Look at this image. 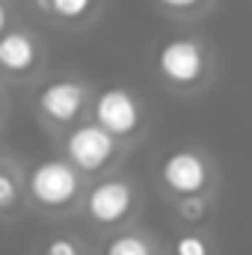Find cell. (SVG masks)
<instances>
[{
	"instance_id": "1",
	"label": "cell",
	"mask_w": 252,
	"mask_h": 255,
	"mask_svg": "<svg viewBox=\"0 0 252 255\" xmlns=\"http://www.w3.org/2000/svg\"><path fill=\"white\" fill-rule=\"evenodd\" d=\"M30 196L42 208H68L80 193V175L63 157H48L30 169Z\"/></svg>"
},
{
	"instance_id": "2",
	"label": "cell",
	"mask_w": 252,
	"mask_h": 255,
	"mask_svg": "<svg viewBox=\"0 0 252 255\" xmlns=\"http://www.w3.org/2000/svg\"><path fill=\"white\" fill-rule=\"evenodd\" d=\"M65 154H68V163L74 169L95 172V169H101L104 163L113 160L116 139L107 130H101L95 122L92 125H77L65 136Z\"/></svg>"
},
{
	"instance_id": "3",
	"label": "cell",
	"mask_w": 252,
	"mask_h": 255,
	"mask_svg": "<svg viewBox=\"0 0 252 255\" xmlns=\"http://www.w3.org/2000/svg\"><path fill=\"white\" fill-rule=\"evenodd\" d=\"M139 116H142L139 101L122 86H110L95 98V125L107 130L113 139L133 133L139 125Z\"/></svg>"
},
{
	"instance_id": "4",
	"label": "cell",
	"mask_w": 252,
	"mask_h": 255,
	"mask_svg": "<svg viewBox=\"0 0 252 255\" xmlns=\"http://www.w3.org/2000/svg\"><path fill=\"white\" fill-rule=\"evenodd\" d=\"M36 107L48 122L68 125L86 107V86L77 83V80H51V83H45L39 89Z\"/></svg>"
},
{
	"instance_id": "5",
	"label": "cell",
	"mask_w": 252,
	"mask_h": 255,
	"mask_svg": "<svg viewBox=\"0 0 252 255\" xmlns=\"http://www.w3.org/2000/svg\"><path fill=\"white\" fill-rule=\"evenodd\" d=\"M157 68L172 83H196L205 71V54L193 39H172L157 51Z\"/></svg>"
},
{
	"instance_id": "6",
	"label": "cell",
	"mask_w": 252,
	"mask_h": 255,
	"mask_svg": "<svg viewBox=\"0 0 252 255\" xmlns=\"http://www.w3.org/2000/svg\"><path fill=\"white\" fill-rule=\"evenodd\" d=\"M130 205H133V190L122 178L98 181L92 190L86 193V214L95 223H104V226H113V223L125 220Z\"/></svg>"
},
{
	"instance_id": "7",
	"label": "cell",
	"mask_w": 252,
	"mask_h": 255,
	"mask_svg": "<svg viewBox=\"0 0 252 255\" xmlns=\"http://www.w3.org/2000/svg\"><path fill=\"white\" fill-rule=\"evenodd\" d=\"M163 184L178 196H199L208 184V166L196 151H172L160 166Z\"/></svg>"
},
{
	"instance_id": "8",
	"label": "cell",
	"mask_w": 252,
	"mask_h": 255,
	"mask_svg": "<svg viewBox=\"0 0 252 255\" xmlns=\"http://www.w3.org/2000/svg\"><path fill=\"white\" fill-rule=\"evenodd\" d=\"M39 65V42L27 30H6L0 36V68L24 77Z\"/></svg>"
},
{
	"instance_id": "9",
	"label": "cell",
	"mask_w": 252,
	"mask_h": 255,
	"mask_svg": "<svg viewBox=\"0 0 252 255\" xmlns=\"http://www.w3.org/2000/svg\"><path fill=\"white\" fill-rule=\"evenodd\" d=\"M104 255H151V247L139 235H119L107 244Z\"/></svg>"
},
{
	"instance_id": "10",
	"label": "cell",
	"mask_w": 252,
	"mask_h": 255,
	"mask_svg": "<svg viewBox=\"0 0 252 255\" xmlns=\"http://www.w3.org/2000/svg\"><path fill=\"white\" fill-rule=\"evenodd\" d=\"M92 3L95 0H48V6L45 9H51L57 18H63V21H77V18H83L89 9H92Z\"/></svg>"
},
{
	"instance_id": "11",
	"label": "cell",
	"mask_w": 252,
	"mask_h": 255,
	"mask_svg": "<svg viewBox=\"0 0 252 255\" xmlns=\"http://www.w3.org/2000/svg\"><path fill=\"white\" fill-rule=\"evenodd\" d=\"M205 211H208V205H205V199L202 196H184L181 202H178V214L190 220V223H199L202 217H205Z\"/></svg>"
},
{
	"instance_id": "12",
	"label": "cell",
	"mask_w": 252,
	"mask_h": 255,
	"mask_svg": "<svg viewBox=\"0 0 252 255\" xmlns=\"http://www.w3.org/2000/svg\"><path fill=\"white\" fill-rule=\"evenodd\" d=\"M175 255H208V244L199 235H181L175 241Z\"/></svg>"
},
{
	"instance_id": "13",
	"label": "cell",
	"mask_w": 252,
	"mask_h": 255,
	"mask_svg": "<svg viewBox=\"0 0 252 255\" xmlns=\"http://www.w3.org/2000/svg\"><path fill=\"white\" fill-rule=\"evenodd\" d=\"M18 205V184L9 178V172H0V211H12Z\"/></svg>"
},
{
	"instance_id": "14",
	"label": "cell",
	"mask_w": 252,
	"mask_h": 255,
	"mask_svg": "<svg viewBox=\"0 0 252 255\" xmlns=\"http://www.w3.org/2000/svg\"><path fill=\"white\" fill-rule=\"evenodd\" d=\"M45 255H80V247L71 241V238H51L45 244Z\"/></svg>"
},
{
	"instance_id": "15",
	"label": "cell",
	"mask_w": 252,
	"mask_h": 255,
	"mask_svg": "<svg viewBox=\"0 0 252 255\" xmlns=\"http://www.w3.org/2000/svg\"><path fill=\"white\" fill-rule=\"evenodd\" d=\"M157 3H163V6H169V9H193L199 0H157Z\"/></svg>"
},
{
	"instance_id": "16",
	"label": "cell",
	"mask_w": 252,
	"mask_h": 255,
	"mask_svg": "<svg viewBox=\"0 0 252 255\" xmlns=\"http://www.w3.org/2000/svg\"><path fill=\"white\" fill-rule=\"evenodd\" d=\"M9 30V9H6V3L0 0V36Z\"/></svg>"
},
{
	"instance_id": "17",
	"label": "cell",
	"mask_w": 252,
	"mask_h": 255,
	"mask_svg": "<svg viewBox=\"0 0 252 255\" xmlns=\"http://www.w3.org/2000/svg\"><path fill=\"white\" fill-rule=\"evenodd\" d=\"M39 3H42V6H48V0H39Z\"/></svg>"
}]
</instances>
